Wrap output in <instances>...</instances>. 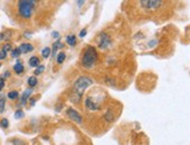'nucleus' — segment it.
Masks as SVG:
<instances>
[{
    "instance_id": "nucleus-1",
    "label": "nucleus",
    "mask_w": 190,
    "mask_h": 145,
    "mask_svg": "<svg viewBox=\"0 0 190 145\" xmlns=\"http://www.w3.org/2000/svg\"><path fill=\"white\" fill-rule=\"evenodd\" d=\"M92 84H94V80H92L90 77H86V76L79 77V78L74 83V86H72V95H71V98L76 96L75 102L78 101V100L82 98V95H83V93L85 92V89H86L89 86H91Z\"/></svg>"
},
{
    "instance_id": "nucleus-2",
    "label": "nucleus",
    "mask_w": 190,
    "mask_h": 145,
    "mask_svg": "<svg viewBox=\"0 0 190 145\" xmlns=\"http://www.w3.org/2000/svg\"><path fill=\"white\" fill-rule=\"evenodd\" d=\"M98 58V54L94 47H88L82 57V65L84 69H92Z\"/></svg>"
},
{
    "instance_id": "nucleus-3",
    "label": "nucleus",
    "mask_w": 190,
    "mask_h": 145,
    "mask_svg": "<svg viewBox=\"0 0 190 145\" xmlns=\"http://www.w3.org/2000/svg\"><path fill=\"white\" fill-rule=\"evenodd\" d=\"M34 9H35V1H33V0H20L18 4L19 14L24 19L32 18Z\"/></svg>"
},
{
    "instance_id": "nucleus-4",
    "label": "nucleus",
    "mask_w": 190,
    "mask_h": 145,
    "mask_svg": "<svg viewBox=\"0 0 190 145\" xmlns=\"http://www.w3.org/2000/svg\"><path fill=\"white\" fill-rule=\"evenodd\" d=\"M164 1H161V0H141L139 1V5L147 12H153V11H156L159 9L162 5H163Z\"/></svg>"
},
{
    "instance_id": "nucleus-5",
    "label": "nucleus",
    "mask_w": 190,
    "mask_h": 145,
    "mask_svg": "<svg viewBox=\"0 0 190 145\" xmlns=\"http://www.w3.org/2000/svg\"><path fill=\"white\" fill-rule=\"evenodd\" d=\"M111 45V38L106 33H100L98 36V47L101 50H106Z\"/></svg>"
},
{
    "instance_id": "nucleus-6",
    "label": "nucleus",
    "mask_w": 190,
    "mask_h": 145,
    "mask_svg": "<svg viewBox=\"0 0 190 145\" xmlns=\"http://www.w3.org/2000/svg\"><path fill=\"white\" fill-rule=\"evenodd\" d=\"M66 114H68V117H69L71 121L76 122L77 124H81V123L83 122V118H82L81 114H79L78 112H76L74 108H69V109L66 110Z\"/></svg>"
},
{
    "instance_id": "nucleus-7",
    "label": "nucleus",
    "mask_w": 190,
    "mask_h": 145,
    "mask_svg": "<svg viewBox=\"0 0 190 145\" xmlns=\"http://www.w3.org/2000/svg\"><path fill=\"white\" fill-rule=\"evenodd\" d=\"M85 107H86L88 109H90V110H98V109L100 108L99 103L96 102L95 100H94L92 98H90V96L85 100Z\"/></svg>"
},
{
    "instance_id": "nucleus-8",
    "label": "nucleus",
    "mask_w": 190,
    "mask_h": 145,
    "mask_svg": "<svg viewBox=\"0 0 190 145\" xmlns=\"http://www.w3.org/2000/svg\"><path fill=\"white\" fill-rule=\"evenodd\" d=\"M33 49H34V47H33L31 43H22L19 47V50H20L21 54H28V52L33 51Z\"/></svg>"
},
{
    "instance_id": "nucleus-9",
    "label": "nucleus",
    "mask_w": 190,
    "mask_h": 145,
    "mask_svg": "<svg viewBox=\"0 0 190 145\" xmlns=\"http://www.w3.org/2000/svg\"><path fill=\"white\" fill-rule=\"evenodd\" d=\"M104 118H105V121H106L107 123H112V122L114 121V112H113L111 108H109V109L106 110L105 115H104Z\"/></svg>"
},
{
    "instance_id": "nucleus-10",
    "label": "nucleus",
    "mask_w": 190,
    "mask_h": 145,
    "mask_svg": "<svg viewBox=\"0 0 190 145\" xmlns=\"http://www.w3.org/2000/svg\"><path fill=\"white\" fill-rule=\"evenodd\" d=\"M31 94H32V88H28V89H26V91H25V92L22 93V96H21V102H20V105H25V103L27 102V100L29 99Z\"/></svg>"
},
{
    "instance_id": "nucleus-11",
    "label": "nucleus",
    "mask_w": 190,
    "mask_h": 145,
    "mask_svg": "<svg viewBox=\"0 0 190 145\" xmlns=\"http://www.w3.org/2000/svg\"><path fill=\"white\" fill-rule=\"evenodd\" d=\"M28 64L32 66V67H36V66H39V64H40V59L37 57H31V59L28 60Z\"/></svg>"
},
{
    "instance_id": "nucleus-12",
    "label": "nucleus",
    "mask_w": 190,
    "mask_h": 145,
    "mask_svg": "<svg viewBox=\"0 0 190 145\" xmlns=\"http://www.w3.org/2000/svg\"><path fill=\"white\" fill-rule=\"evenodd\" d=\"M66 43L71 47H74L76 44V36L75 35H68L66 36Z\"/></svg>"
},
{
    "instance_id": "nucleus-13",
    "label": "nucleus",
    "mask_w": 190,
    "mask_h": 145,
    "mask_svg": "<svg viewBox=\"0 0 190 145\" xmlns=\"http://www.w3.org/2000/svg\"><path fill=\"white\" fill-rule=\"evenodd\" d=\"M14 71H15V73H18V74H20V73H22L24 72V65L20 63V62H18L15 65H14Z\"/></svg>"
},
{
    "instance_id": "nucleus-14",
    "label": "nucleus",
    "mask_w": 190,
    "mask_h": 145,
    "mask_svg": "<svg viewBox=\"0 0 190 145\" xmlns=\"http://www.w3.org/2000/svg\"><path fill=\"white\" fill-rule=\"evenodd\" d=\"M57 48H63V44L60 42V40H57L55 43H54V45H53V55L55 56V54H56V51H57Z\"/></svg>"
},
{
    "instance_id": "nucleus-15",
    "label": "nucleus",
    "mask_w": 190,
    "mask_h": 145,
    "mask_svg": "<svg viewBox=\"0 0 190 145\" xmlns=\"http://www.w3.org/2000/svg\"><path fill=\"white\" fill-rule=\"evenodd\" d=\"M7 96H8V99H11V100H15V99H18L19 93H18L16 91H11V92L7 94Z\"/></svg>"
},
{
    "instance_id": "nucleus-16",
    "label": "nucleus",
    "mask_w": 190,
    "mask_h": 145,
    "mask_svg": "<svg viewBox=\"0 0 190 145\" xmlns=\"http://www.w3.org/2000/svg\"><path fill=\"white\" fill-rule=\"evenodd\" d=\"M41 54H42L43 58H48L49 56H50V54H51V49L47 47V48H44V49L42 50V52H41Z\"/></svg>"
},
{
    "instance_id": "nucleus-17",
    "label": "nucleus",
    "mask_w": 190,
    "mask_h": 145,
    "mask_svg": "<svg viewBox=\"0 0 190 145\" xmlns=\"http://www.w3.org/2000/svg\"><path fill=\"white\" fill-rule=\"evenodd\" d=\"M11 36V31H5V33H0V42L1 41H5V40H8Z\"/></svg>"
},
{
    "instance_id": "nucleus-18",
    "label": "nucleus",
    "mask_w": 190,
    "mask_h": 145,
    "mask_svg": "<svg viewBox=\"0 0 190 145\" xmlns=\"http://www.w3.org/2000/svg\"><path fill=\"white\" fill-rule=\"evenodd\" d=\"M64 60H65V54H64V52H60V54L57 55V58H56L57 64H62Z\"/></svg>"
},
{
    "instance_id": "nucleus-19",
    "label": "nucleus",
    "mask_w": 190,
    "mask_h": 145,
    "mask_svg": "<svg viewBox=\"0 0 190 145\" xmlns=\"http://www.w3.org/2000/svg\"><path fill=\"white\" fill-rule=\"evenodd\" d=\"M36 84H37V79H36V77H31V78L28 79V85H29L31 87L36 86Z\"/></svg>"
},
{
    "instance_id": "nucleus-20",
    "label": "nucleus",
    "mask_w": 190,
    "mask_h": 145,
    "mask_svg": "<svg viewBox=\"0 0 190 145\" xmlns=\"http://www.w3.org/2000/svg\"><path fill=\"white\" fill-rule=\"evenodd\" d=\"M24 116H25V113H24L22 110H16L15 114H14V117H15L16 120H20V118H22Z\"/></svg>"
},
{
    "instance_id": "nucleus-21",
    "label": "nucleus",
    "mask_w": 190,
    "mask_h": 145,
    "mask_svg": "<svg viewBox=\"0 0 190 145\" xmlns=\"http://www.w3.org/2000/svg\"><path fill=\"white\" fill-rule=\"evenodd\" d=\"M21 55V52H20V50H19V48H16V49H14V50H12V57H15L18 58L19 56Z\"/></svg>"
},
{
    "instance_id": "nucleus-22",
    "label": "nucleus",
    "mask_w": 190,
    "mask_h": 145,
    "mask_svg": "<svg viewBox=\"0 0 190 145\" xmlns=\"http://www.w3.org/2000/svg\"><path fill=\"white\" fill-rule=\"evenodd\" d=\"M0 125H1L2 128H8V120H7V118H2V120L0 121Z\"/></svg>"
},
{
    "instance_id": "nucleus-23",
    "label": "nucleus",
    "mask_w": 190,
    "mask_h": 145,
    "mask_svg": "<svg viewBox=\"0 0 190 145\" xmlns=\"http://www.w3.org/2000/svg\"><path fill=\"white\" fill-rule=\"evenodd\" d=\"M43 71H44V66H43V65H40V66H39V67H37V69L35 70V74L37 76V74H40V73H42Z\"/></svg>"
},
{
    "instance_id": "nucleus-24",
    "label": "nucleus",
    "mask_w": 190,
    "mask_h": 145,
    "mask_svg": "<svg viewBox=\"0 0 190 145\" xmlns=\"http://www.w3.org/2000/svg\"><path fill=\"white\" fill-rule=\"evenodd\" d=\"M4 108H5V99L1 96L0 98V113L4 112Z\"/></svg>"
},
{
    "instance_id": "nucleus-25",
    "label": "nucleus",
    "mask_w": 190,
    "mask_h": 145,
    "mask_svg": "<svg viewBox=\"0 0 190 145\" xmlns=\"http://www.w3.org/2000/svg\"><path fill=\"white\" fill-rule=\"evenodd\" d=\"M12 143H13V145H26L25 144V142H22V141H20V139H13Z\"/></svg>"
},
{
    "instance_id": "nucleus-26",
    "label": "nucleus",
    "mask_w": 190,
    "mask_h": 145,
    "mask_svg": "<svg viewBox=\"0 0 190 145\" xmlns=\"http://www.w3.org/2000/svg\"><path fill=\"white\" fill-rule=\"evenodd\" d=\"M11 49H12V45H11L9 43H7V44H5V45H4V48H2V50H4L5 52H7V51H9Z\"/></svg>"
},
{
    "instance_id": "nucleus-27",
    "label": "nucleus",
    "mask_w": 190,
    "mask_h": 145,
    "mask_svg": "<svg viewBox=\"0 0 190 145\" xmlns=\"http://www.w3.org/2000/svg\"><path fill=\"white\" fill-rule=\"evenodd\" d=\"M6 56H7V52H5L4 50H1V51H0V60H1V59H5Z\"/></svg>"
},
{
    "instance_id": "nucleus-28",
    "label": "nucleus",
    "mask_w": 190,
    "mask_h": 145,
    "mask_svg": "<svg viewBox=\"0 0 190 145\" xmlns=\"http://www.w3.org/2000/svg\"><path fill=\"white\" fill-rule=\"evenodd\" d=\"M85 35H86V30H85V29H83V30L79 33V37H84Z\"/></svg>"
},
{
    "instance_id": "nucleus-29",
    "label": "nucleus",
    "mask_w": 190,
    "mask_h": 145,
    "mask_svg": "<svg viewBox=\"0 0 190 145\" xmlns=\"http://www.w3.org/2000/svg\"><path fill=\"white\" fill-rule=\"evenodd\" d=\"M4 85H5V83H4V79L1 78V79H0V92H1V89L4 88Z\"/></svg>"
},
{
    "instance_id": "nucleus-30",
    "label": "nucleus",
    "mask_w": 190,
    "mask_h": 145,
    "mask_svg": "<svg viewBox=\"0 0 190 145\" xmlns=\"http://www.w3.org/2000/svg\"><path fill=\"white\" fill-rule=\"evenodd\" d=\"M84 2H85L84 0H82V1H77V5H78V6H83V5H84Z\"/></svg>"
},
{
    "instance_id": "nucleus-31",
    "label": "nucleus",
    "mask_w": 190,
    "mask_h": 145,
    "mask_svg": "<svg viewBox=\"0 0 190 145\" xmlns=\"http://www.w3.org/2000/svg\"><path fill=\"white\" fill-rule=\"evenodd\" d=\"M155 44H156V41H152V42L148 44V45H149V47H153V45H155Z\"/></svg>"
},
{
    "instance_id": "nucleus-32",
    "label": "nucleus",
    "mask_w": 190,
    "mask_h": 145,
    "mask_svg": "<svg viewBox=\"0 0 190 145\" xmlns=\"http://www.w3.org/2000/svg\"><path fill=\"white\" fill-rule=\"evenodd\" d=\"M53 36H54V37H59V33H56V31L53 33Z\"/></svg>"
},
{
    "instance_id": "nucleus-33",
    "label": "nucleus",
    "mask_w": 190,
    "mask_h": 145,
    "mask_svg": "<svg viewBox=\"0 0 190 145\" xmlns=\"http://www.w3.org/2000/svg\"><path fill=\"white\" fill-rule=\"evenodd\" d=\"M9 76V72H5V74H4V78H7Z\"/></svg>"
},
{
    "instance_id": "nucleus-34",
    "label": "nucleus",
    "mask_w": 190,
    "mask_h": 145,
    "mask_svg": "<svg viewBox=\"0 0 190 145\" xmlns=\"http://www.w3.org/2000/svg\"><path fill=\"white\" fill-rule=\"evenodd\" d=\"M31 103H32V106H34V103H35V100H34V99L31 100Z\"/></svg>"
},
{
    "instance_id": "nucleus-35",
    "label": "nucleus",
    "mask_w": 190,
    "mask_h": 145,
    "mask_svg": "<svg viewBox=\"0 0 190 145\" xmlns=\"http://www.w3.org/2000/svg\"><path fill=\"white\" fill-rule=\"evenodd\" d=\"M0 67H1V64H0Z\"/></svg>"
}]
</instances>
